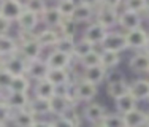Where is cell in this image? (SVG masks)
Listing matches in <instances>:
<instances>
[{"label": "cell", "mask_w": 149, "mask_h": 127, "mask_svg": "<svg viewBox=\"0 0 149 127\" xmlns=\"http://www.w3.org/2000/svg\"><path fill=\"white\" fill-rule=\"evenodd\" d=\"M119 21V11L113 8H105V6H98L95 10V22H98L100 26H103L106 30L113 29L118 26Z\"/></svg>", "instance_id": "obj_4"}, {"label": "cell", "mask_w": 149, "mask_h": 127, "mask_svg": "<svg viewBox=\"0 0 149 127\" xmlns=\"http://www.w3.org/2000/svg\"><path fill=\"white\" fill-rule=\"evenodd\" d=\"M0 2H6V0H0Z\"/></svg>", "instance_id": "obj_57"}, {"label": "cell", "mask_w": 149, "mask_h": 127, "mask_svg": "<svg viewBox=\"0 0 149 127\" xmlns=\"http://www.w3.org/2000/svg\"><path fill=\"white\" fill-rule=\"evenodd\" d=\"M76 5H78L76 0H57V5L56 6H57V10L63 17H72Z\"/></svg>", "instance_id": "obj_35"}, {"label": "cell", "mask_w": 149, "mask_h": 127, "mask_svg": "<svg viewBox=\"0 0 149 127\" xmlns=\"http://www.w3.org/2000/svg\"><path fill=\"white\" fill-rule=\"evenodd\" d=\"M41 22L46 26V29H59L60 22H62L63 16L60 15V11L57 10V6H48L46 11L41 15Z\"/></svg>", "instance_id": "obj_20"}, {"label": "cell", "mask_w": 149, "mask_h": 127, "mask_svg": "<svg viewBox=\"0 0 149 127\" xmlns=\"http://www.w3.org/2000/svg\"><path fill=\"white\" fill-rule=\"evenodd\" d=\"M97 94H98V86L91 84L84 80H78L72 86V97H73L74 102H78V103H79V102L89 103V102H92L97 97Z\"/></svg>", "instance_id": "obj_2"}, {"label": "cell", "mask_w": 149, "mask_h": 127, "mask_svg": "<svg viewBox=\"0 0 149 127\" xmlns=\"http://www.w3.org/2000/svg\"><path fill=\"white\" fill-rule=\"evenodd\" d=\"M74 43H76V40H74V38L60 37V38H59V41L56 43L54 49H56V51H62V52H65V54H72V56H73Z\"/></svg>", "instance_id": "obj_38"}, {"label": "cell", "mask_w": 149, "mask_h": 127, "mask_svg": "<svg viewBox=\"0 0 149 127\" xmlns=\"http://www.w3.org/2000/svg\"><path fill=\"white\" fill-rule=\"evenodd\" d=\"M78 3L91 6V8H94V10H97L98 6H100V0H78Z\"/></svg>", "instance_id": "obj_47"}, {"label": "cell", "mask_w": 149, "mask_h": 127, "mask_svg": "<svg viewBox=\"0 0 149 127\" xmlns=\"http://www.w3.org/2000/svg\"><path fill=\"white\" fill-rule=\"evenodd\" d=\"M122 2H124V0H100V6L118 10L119 6H122Z\"/></svg>", "instance_id": "obj_46"}, {"label": "cell", "mask_w": 149, "mask_h": 127, "mask_svg": "<svg viewBox=\"0 0 149 127\" xmlns=\"http://www.w3.org/2000/svg\"><path fill=\"white\" fill-rule=\"evenodd\" d=\"M32 127H51V121H45V119H37Z\"/></svg>", "instance_id": "obj_48"}, {"label": "cell", "mask_w": 149, "mask_h": 127, "mask_svg": "<svg viewBox=\"0 0 149 127\" xmlns=\"http://www.w3.org/2000/svg\"><path fill=\"white\" fill-rule=\"evenodd\" d=\"M144 127H149V126H144Z\"/></svg>", "instance_id": "obj_58"}, {"label": "cell", "mask_w": 149, "mask_h": 127, "mask_svg": "<svg viewBox=\"0 0 149 127\" xmlns=\"http://www.w3.org/2000/svg\"><path fill=\"white\" fill-rule=\"evenodd\" d=\"M29 110L37 116H46L49 114V98H40V97H33L29 102Z\"/></svg>", "instance_id": "obj_29"}, {"label": "cell", "mask_w": 149, "mask_h": 127, "mask_svg": "<svg viewBox=\"0 0 149 127\" xmlns=\"http://www.w3.org/2000/svg\"><path fill=\"white\" fill-rule=\"evenodd\" d=\"M40 22H41L40 16H37L35 13H32V11H29V10L24 8V11L21 13V16L17 17V21H16V26H17V29H19V30L35 32Z\"/></svg>", "instance_id": "obj_11"}, {"label": "cell", "mask_w": 149, "mask_h": 127, "mask_svg": "<svg viewBox=\"0 0 149 127\" xmlns=\"http://www.w3.org/2000/svg\"><path fill=\"white\" fill-rule=\"evenodd\" d=\"M78 102L73 100L72 95H59L56 94L54 97L49 98V114L52 116H67L70 111L74 110Z\"/></svg>", "instance_id": "obj_1"}, {"label": "cell", "mask_w": 149, "mask_h": 127, "mask_svg": "<svg viewBox=\"0 0 149 127\" xmlns=\"http://www.w3.org/2000/svg\"><path fill=\"white\" fill-rule=\"evenodd\" d=\"M0 127H8V124H0Z\"/></svg>", "instance_id": "obj_55"}, {"label": "cell", "mask_w": 149, "mask_h": 127, "mask_svg": "<svg viewBox=\"0 0 149 127\" xmlns=\"http://www.w3.org/2000/svg\"><path fill=\"white\" fill-rule=\"evenodd\" d=\"M141 24H143V16L140 13H133V11H127V10H122L119 13V21H118V26L120 29L125 32L135 30V29H140Z\"/></svg>", "instance_id": "obj_7"}, {"label": "cell", "mask_w": 149, "mask_h": 127, "mask_svg": "<svg viewBox=\"0 0 149 127\" xmlns=\"http://www.w3.org/2000/svg\"><path fill=\"white\" fill-rule=\"evenodd\" d=\"M32 84H30V78L27 75H21V76H15L13 83L10 86L11 92H22V94H29Z\"/></svg>", "instance_id": "obj_31"}, {"label": "cell", "mask_w": 149, "mask_h": 127, "mask_svg": "<svg viewBox=\"0 0 149 127\" xmlns=\"http://www.w3.org/2000/svg\"><path fill=\"white\" fill-rule=\"evenodd\" d=\"M148 75H149V73H148Z\"/></svg>", "instance_id": "obj_59"}, {"label": "cell", "mask_w": 149, "mask_h": 127, "mask_svg": "<svg viewBox=\"0 0 149 127\" xmlns=\"http://www.w3.org/2000/svg\"><path fill=\"white\" fill-rule=\"evenodd\" d=\"M149 40V33L143 27L135 29L130 32H125V41H127V49H135V51H143Z\"/></svg>", "instance_id": "obj_5"}, {"label": "cell", "mask_w": 149, "mask_h": 127, "mask_svg": "<svg viewBox=\"0 0 149 127\" xmlns=\"http://www.w3.org/2000/svg\"><path fill=\"white\" fill-rule=\"evenodd\" d=\"M13 78H15V76H13L6 68H0V91L8 92L10 86H11V83H13Z\"/></svg>", "instance_id": "obj_40"}, {"label": "cell", "mask_w": 149, "mask_h": 127, "mask_svg": "<svg viewBox=\"0 0 149 127\" xmlns=\"http://www.w3.org/2000/svg\"><path fill=\"white\" fill-rule=\"evenodd\" d=\"M78 63H79L83 68H89V67H97L100 65V51H91L87 56H84L83 59H79L78 61Z\"/></svg>", "instance_id": "obj_39"}, {"label": "cell", "mask_w": 149, "mask_h": 127, "mask_svg": "<svg viewBox=\"0 0 149 127\" xmlns=\"http://www.w3.org/2000/svg\"><path fill=\"white\" fill-rule=\"evenodd\" d=\"M24 8L41 17V15H43V13L46 11V8H48V3H46L45 0H26Z\"/></svg>", "instance_id": "obj_37"}, {"label": "cell", "mask_w": 149, "mask_h": 127, "mask_svg": "<svg viewBox=\"0 0 149 127\" xmlns=\"http://www.w3.org/2000/svg\"><path fill=\"white\" fill-rule=\"evenodd\" d=\"M105 116H106L105 107L102 103H97V102H89V103H86V107L83 108V119L87 121L91 126L100 124Z\"/></svg>", "instance_id": "obj_6"}, {"label": "cell", "mask_w": 149, "mask_h": 127, "mask_svg": "<svg viewBox=\"0 0 149 127\" xmlns=\"http://www.w3.org/2000/svg\"><path fill=\"white\" fill-rule=\"evenodd\" d=\"M48 80L56 87L68 86V84H72V73H70V70L65 68H51L48 73Z\"/></svg>", "instance_id": "obj_22"}, {"label": "cell", "mask_w": 149, "mask_h": 127, "mask_svg": "<svg viewBox=\"0 0 149 127\" xmlns=\"http://www.w3.org/2000/svg\"><path fill=\"white\" fill-rule=\"evenodd\" d=\"M100 124L103 127H125L124 118L119 113H106V116L103 118V121Z\"/></svg>", "instance_id": "obj_36"}, {"label": "cell", "mask_w": 149, "mask_h": 127, "mask_svg": "<svg viewBox=\"0 0 149 127\" xmlns=\"http://www.w3.org/2000/svg\"><path fill=\"white\" fill-rule=\"evenodd\" d=\"M120 63V54L113 51H100V65L106 72L118 68Z\"/></svg>", "instance_id": "obj_28"}, {"label": "cell", "mask_w": 149, "mask_h": 127, "mask_svg": "<svg viewBox=\"0 0 149 127\" xmlns=\"http://www.w3.org/2000/svg\"><path fill=\"white\" fill-rule=\"evenodd\" d=\"M37 38V33L35 32H24V30H19L17 32V37H16V40H17V43H26V41H30V40H35Z\"/></svg>", "instance_id": "obj_44"}, {"label": "cell", "mask_w": 149, "mask_h": 127, "mask_svg": "<svg viewBox=\"0 0 149 127\" xmlns=\"http://www.w3.org/2000/svg\"><path fill=\"white\" fill-rule=\"evenodd\" d=\"M60 35L56 29H43L37 33V41L41 45V48H52L54 49L56 43L59 41Z\"/></svg>", "instance_id": "obj_24"}, {"label": "cell", "mask_w": 149, "mask_h": 127, "mask_svg": "<svg viewBox=\"0 0 149 127\" xmlns=\"http://www.w3.org/2000/svg\"><path fill=\"white\" fill-rule=\"evenodd\" d=\"M125 127H144L146 126V111L141 108H135V110L122 114Z\"/></svg>", "instance_id": "obj_23"}, {"label": "cell", "mask_w": 149, "mask_h": 127, "mask_svg": "<svg viewBox=\"0 0 149 127\" xmlns=\"http://www.w3.org/2000/svg\"><path fill=\"white\" fill-rule=\"evenodd\" d=\"M11 27H13V22L5 17L0 16V35H8L11 32Z\"/></svg>", "instance_id": "obj_45"}, {"label": "cell", "mask_w": 149, "mask_h": 127, "mask_svg": "<svg viewBox=\"0 0 149 127\" xmlns=\"http://www.w3.org/2000/svg\"><path fill=\"white\" fill-rule=\"evenodd\" d=\"M106 70L103 68L102 65H97V67H89V68H83V73H81V80L87 81L91 84H102L103 81H106Z\"/></svg>", "instance_id": "obj_17"}, {"label": "cell", "mask_w": 149, "mask_h": 127, "mask_svg": "<svg viewBox=\"0 0 149 127\" xmlns=\"http://www.w3.org/2000/svg\"><path fill=\"white\" fill-rule=\"evenodd\" d=\"M91 127H103L102 124H94V126H91Z\"/></svg>", "instance_id": "obj_54"}, {"label": "cell", "mask_w": 149, "mask_h": 127, "mask_svg": "<svg viewBox=\"0 0 149 127\" xmlns=\"http://www.w3.org/2000/svg\"><path fill=\"white\" fill-rule=\"evenodd\" d=\"M49 65L46 62V59H35V61L29 62L27 65V73L26 75L29 76L30 80L33 81H41V80H46L48 78V73H49Z\"/></svg>", "instance_id": "obj_9"}, {"label": "cell", "mask_w": 149, "mask_h": 127, "mask_svg": "<svg viewBox=\"0 0 149 127\" xmlns=\"http://www.w3.org/2000/svg\"><path fill=\"white\" fill-rule=\"evenodd\" d=\"M106 94L113 100H118L119 97L129 94V83H127V80L118 81V83H108L106 84Z\"/></svg>", "instance_id": "obj_30"}, {"label": "cell", "mask_w": 149, "mask_h": 127, "mask_svg": "<svg viewBox=\"0 0 149 127\" xmlns=\"http://www.w3.org/2000/svg\"><path fill=\"white\" fill-rule=\"evenodd\" d=\"M56 95V86L51 83L48 78L41 81H35L33 86V97L40 98H51Z\"/></svg>", "instance_id": "obj_25"}, {"label": "cell", "mask_w": 149, "mask_h": 127, "mask_svg": "<svg viewBox=\"0 0 149 127\" xmlns=\"http://www.w3.org/2000/svg\"><path fill=\"white\" fill-rule=\"evenodd\" d=\"M129 92L138 102H148L149 100V80H144V78L133 80L129 84Z\"/></svg>", "instance_id": "obj_15"}, {"label": "cell", "mask_w": 149, "mask_h": 127, "mask_svg": "<svg viewBox=\"0 0 149 127\" xmlns=\"http://www.w3.org/2000/svg\"><path fill=\"white\" fill-rule=\"evenodd\" d=\"M57 32H59L60 37L74 38V35H76V22H74L72 17H63Z\"/></svg>", "instance_id": "obj_33"}, {"label": "cell", "mask_w": 149, "mask_h": 127, "mask_svg": "<svg viewBox=\"0 0 149 127\" xmlns=\"http://www.w3.org/2000/svg\"><path fill=\"white\" fill-rule=\"evenodd\" d=\"M114 105H116V113L125 114V113H129V111H132V110L136 108L138 100L129 92V94L122 95V97H119L118 100H114Z\"/></svg>", "instance_id": "obj_27"}, {"label": "cell", "mask_w": 149, "mask_h": 127, "mask_svg": "<svg viewBox=\"0 0 149 127\" xmlns=\"http://www.w3.org/2000/svg\"><path fill=\"white\" fill-rule=\"evenodd\" d=\"M146 126H149V111H146Z\"/></svg>", "instance_id": "obj_53"}, {"label": "cell", "mask_w": 149, "mask_h": 127, "mask_svg": "<svg viewBox=\"0 0 149 127\" xmlns=\"http://www.w3.org/2000/svg\"><path fill=\"white\" fill-rule=\"evenodd\" d=\"M3 67H5V57L0 56V68H3Z\"/></svg>", "instance_id": "obj_50"}, {"label": "cell", "mask_w": 149, "mask_h": 127, "mask_svg": "<svg viewBox=\"0 0 149 127\" xmlns=\"http://www.w3.org/2000/svg\"><path fill=\"white\" fill-rule=\"evenodd\" d=\"M129 68L133 73H149V56L144 51H136L129 59Z\"/></svg>", "instance_id": "obj_16"}, {"label": "cell", "mask_w": 149, "mask_h": 127, "mask_svg": "<svg viewBox=\"0 0 149 127\" xmlns=\"http://www.w3.org/2000/svg\"><path fill=\"white\" fill-rule=\"evenodd\" d=\"M15 54H19V43L11 35H0V56L11 57Z\"/></svg>", "instance_id": "obj_19"}, {"label": "cell", "mask_w": 149, "mask_h": 127, "mask_svg": "<svg viewBox=\"0 0 149 127\" xmlns=\"http://www.w3.org/2000/svg\"><path fill=\"white\" fill-rule=\"evenodd\" d=\"M24 11V5L19 0H6V2H0V16L5 19L16 22L21 13Z\"/></svg>", "instance_id": "obj_10"}, {"label": "cell", "mask_w": 149, "mask_h": 127, "mask_svg": "<svg viewBox=\"0 0 149 127\" xmlns=\"http://www.w3.org/2000/svg\"><path fill=\"white\" fill-rule=\"evenodd\" d=\"M5 102L13 111H17V110H24V108L29 107L30 97H29V94L11 92V91H8V92H6V97H5Z\"/></svg>", "instance_id": "obj_18"}, {"label": "cell", "mask_w": 149, "mask_h": 127, "mask_svg": "<svg viewBox=\"0 0 149 127\" xmlns=\"http://www.w3.org/2000/svg\"><path fill=\"white\" fill-rule=\"evenodd\" d=\"M19 2H21V3H22V5H24V3H26V0H19Z\"/></svg>", "instance_id": "obj_56"}, {"label": "cell", "mask_w": 149, "mask_h": 127, "mask_svg": "<svg viewBox=\"0 0 149 127\" xmlns=\"http://www.w3.org/2000/svg\"><path fill=\"white\" fill-rule=\"evenodd\" d=\"M73 61H76V59H74L72 54H65V52L56 51V49H52V51L48 54V57H46V62H48L49 68H65V70H70V68H72V65H73Z\"/></svg>", "instance_id": "obj_8"}, {"label": "cell", "mask_w": 149, "mask_h": 127, "mask_svg": "<svg viewBox=\"0 0 149 127\" xmlns=\"http://www.w3.org/2000/svg\"><path fill=\"white\" fill-rule=\"evenodd\" d=\"M27 65H29V62L22 56L15 54L11 57L5 59V67L3 68H6L13 76H21V75H26L27 73Z\"/></svg>", "instance_id": "obj_13"}, {"label": "cell", "mask_w": 149, "mask_h": 127, "mask_svg": "<svg viewBox=\"0 0 149 127\" xmlns=\"http://www.w3.org/2000/svg\"><path fill=\"white\" fill-rule=\"evenodd\" d=\"M143 15H144V16H146V19L149 21V5H148V8H146V11H144V13H143Z\"/></svg>", "instance_id": "obj_52"}, {"label": "cell", "mask_w": 149, "mask_h": 127, "mask_svg": "<svg viewBox=\"0 0 149 127\" xmlns=\"http://www.w3.org/2000/svg\"><path fill=\"white\" fill-rule=\"evenodd\" d=\"M124 80H125L124 73L119 72L118 68L109 70V72L106 73V81H108V83H118V81H124Z\"/></svg>", "instance_id": "obj_43"}, {"label": "cell", "mask_w": 149, "mask_h": 127, "mask_svg": "<svg viewBox=\"0 0 149 127\" xmlns=\"http://www.w3.org/2000/svg\"><path fill=\"white\" fill-rule=\"evenodd\" d=\"M51 127H78V124L72 119V116H57L51 121Z\"/></svg>", "instance_id": "obj_41"}, {"label": "cell", "mask_w": 149, "mask_h": 127, "mask_svg": "<svg viewBox=\"0 0 149 127\" xmlns=\"http://www.w3.org/2000/svg\"><path fill=\"white\" fill-rule=\"evenodd\" d=\"M5 97H6V92L0 91V103H2V102H5Z\"/></svg>", "instance_id": "obj_49"}, {"label": "cell", "mask_w": 149, "mask_h": 127, "mask_svg": "<svg viewBox=\"0 0 149 127\" xmlns=\"http://www.w3.org/2000/svg\"><path fill=\"white\" fill-rule=\"evenodd\" d=\"M41 52H43V48H41V45L37 41V38L19 45V56H22L27 62H32V61H35V59H40Z\"/></svg>", "instance_id": "obj_14"}, {"label": "cell", "mask_w": 149, "mask_h": 127, "mask_svg": "<svg viewBox=\"0 0 149 127\" xmlns=\"http://www.w3.org/2000/svg\"><path fill=\"white\" fill-rule=\"evenodd\" d=\"M95 46L91 43V41L84 40V38H81V40H78L76 43H74V51H73V57L76 59V61H79V59H83L84 56H87L91 51H94Z\"/></svg>", "instance_id": "obj_32"}, {"label": "cell", "mask_w": 149, "mask_h": 127, "mask_svg": "<svg viewBox=\"0 0 149 127\" xmlns=\"http://www.w3.org/2000/svg\"><path fill=\"white\" fill-rule=\"evenodd\" d=\"M144 52H146V54L149 56V40H148V43H146V46H144V49H143Z\"/></svg>", "instance_id": "obj_51"}, {"label": "cell", "mask_w": 149, "mask_h": 127, "mask_svg": "<svg viewBox=\"0 0 149 127\" xmlns=\"http://www.w3.org/2000/svg\"><path fill=\"white\" fill-rule=\"evenodd\" d=\"M102 51H113V52H122L127 49V41H125V33L118 30H108L106 37L100 43Z\"/></svg>", "instance_id": "obj_3"}, {"label": "cell", "mask_w": 149, "mask_h": 127, "mask_svg": "<svg viewBox=\"0 0 149 127\" xmlns=\"http://www.w3.org/2000/svg\"><path fill=\"white\" fill-rule=\"evenodd\" d=\"M149 5V0H124L122 2V8L127 11H133V13H140L143 15L146 11Z\"/></svg>", "instance_id": "obj_34"}, {"label": "cell", "mask_w": 149, "mask_h": 127, "mask_svg": "<svg viewBox=\"0 0 149 127\" xmlns=\"http://www.w3.org/2000/svg\"><path fill=\"white\" fill-rule=\"evenodd\" d=\"M35 121H37V118H35V114L29 110V108L13 111L11 124L15 127H32Z\"/></svg>", "instance_id": "obj_21"}, {"label": "cell", "mask_w": 149, "mask_h": 127, "mask_svg": "<svg viewBox=\"0 0 149 127\" xmlns=\"http://www.w3.org/2000/svg\"><path fill=\"white\" fill-rule=\"evenodd\" d=\"M11 118H13V110L6 105V102H2L0 103V124L11 122Z\"/></svg>", "instance_id": "obj_42"}, {"label": "cell", "mask_w": 149, "mask_h": 127, "mask_svg": "<svg viewBox=\"0 0 149 127\" xmlns=\"http://www.w3.org/2000/svg\"><path fill=\"white\" fill-rule=\"evenodd\" d=\"M148 102H149V100H148Z\"/></svg>", "instance_id": "obj_60"}, {"label": "cell", "mask_w": 149, "mask_h": 127, "mask_svg": "<svg viewBox=\"0 0 149 127\" xmlns=\"http://www.w3.org/2000/svg\"><path fill=\"white\" fill-rule=\"evenodd\" d=\"M72 19H73L76 24H81V22H92V19H95V10L91 8V6H86V5H81V3H78L76 8H74V13H73Z\"/></svg>", "instance_id": "obj_26"}, {"label": "cell", "mask_w": 149, "mask_h": 127, "mask_svg": "<svg viewBox=\"0 0 149 127\" xmlns=\"http://www.w3.org/2000/svg\"><path fill=\"white\" fill-rule=\"evenodd\" d=\"M106 33H108V30H106L103 26H100L98 22L92 21L89 26L86 27V30H84L83 38H84V40H87V41H91L94 46H97V45H100L102 41H103V38L106 37Z\"/></svg>", "instance_id": "obj_12"}]
</instances>
